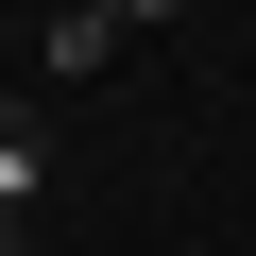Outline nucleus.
Here are the masks:
<instances>
[{
  "mask_svg": "<svg viewBox=\"0 0 256 256\" xmlns=\"http://www.w3.org/2000/svg\"><path fill=\"white\" fill-rule=\"evenodd\" d=\"M34 188H52V137H34V102H0V256L34 239Z\"/></svg>",
  "mask_w": 256,
  "mask_h": 256,
  "instance_id": "obj_2",
  "label": "nucleus"
},
{
  "mask_svg": "<svg viewBox=\"0 0 256 256\" xmlns=\"http://www.w3.org/2000/svg\"><path fill=\"white\" fill-rule=\"evenodd\" d=\"M120 52H137V0H86V18H52V34H34V68H52V86L120 68Z\"/></svg>",
  "mask_w": 256,
  "mask_h": 256,
  "instance_id": "obj_1",
  "label": "nucleus"
}]
</instances>
